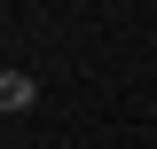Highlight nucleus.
Segmentation results:
<instances>
[{
	"instance_id": "1",
	"label": "nucleus",
	"mask_w": 157,
	"mask_h": 149,
	"mask_svg": "<svg viewBox=\"0 0 157 149\" xmlns=\"http://www.w3.org/2000/svg\"><path fill=\"white\" fill-rule=\"evenodd\" d=\"M32 102H39V78L32 71H0V110L16 118V110H32Z\"/></svg>"
}]
</instances>
